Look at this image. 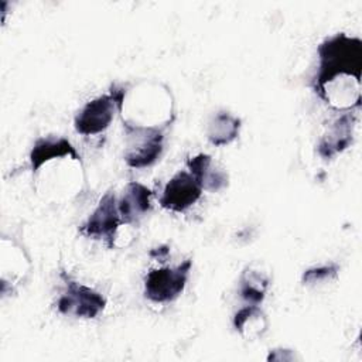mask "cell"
Masks as SVG:
<instances>
[{
	"mask_svg": "<svg viewBox=\"0 0 362 362\" xmlns=\"http://www.w3.org/2000/svg\"><path fill=\"white\" fill-rule=\"evenodd\" d=\"M65 290L57 300V308L64 315L75 318H96L106 308V298L95 288L78 283L65 273H61Z\"/></svg>",
	"mask_w": 362,
	"mask_h": 362,
	"instance_id": "277c9868",
	"label": "cell"
},
{
	"mask_svg": "<svg viewBox=\"0 0 362 362\" xmlns=\"http://www.w3.org/2000/svg\"><path fill=\"white\" fill-rule=\"evenodd\" d=\"M153 192L144 184L130 181L117 197V208L124 223L139 222L151 208Z\"/></svg>",
	"mask_w": 362,
	"mask_h": 362,
	"instance_id": "7c38bea8",
	"label": "cell"
},
{
	"mask_svg": "<svg viewBox=\"0 0 362 362\" xmlns=\"http://www.w3.org/2000/svg\"><path fill=\"white\" fill-rule=\"evenodd\" d=\"M202 192L192 174L188 170H182L174 174L165 184L160 197V205L167 211L181 214L197 204Z\"/></svg>",
	"mask_w": 362,
	"mask_h": 362,
	"instance_id": "9c48e42d",
	"label": "cell"
},
{
	"mask_svg": "<svg viewBox=\"0 0 362 362\" xmlns=\"http://www.w3.org/2000/svg\"><path fill=\"white\" fill-rule=\"evenodd\" d=\"M123 223L124 222L117 208V197L115 192L107 191L99 199L96 208L88 216L79 230L88 238L106 240L107 246L112 247L115 238Z\"/></svg>",
	"mask_w": 362,
	"mask_h": 362,
	"instance_id": "8992f818",
	"label": "cell"
},
{
	"mask_svg": "<svg viewBox=\"0 0 362 362\" xmlns=\"http://www.w3.org/2000/svg\"><path fill=\"white\" fill-rule=\"evenodd\" d=\"M269 281L270 279L264 272L247 267L240 276L239 293L249 304H260L266 297Z\"/></svg>",
	"mask_w": 362,
	"mask_h": 362,
	"instance_id": "2e32d148",
	"label": "cell"
},
{
	"mask_svg": "<svg viewBox=\"0 0 362 362\" xmlns=\"http://www.w3.org/2000/svg\"><path fill=\"white\" fill-rule=\"evenodd\" d=\"M109 92L116 99L124 129L164 130L174 120V96L161 82L144 79L113 85Z\"/></svg>",
	"mask_w": 362,
	"mask_h": 362,
	"instance_id": "7a4b0ae2",
	"label": "cell"
},
{
	"mask_svg": "<svg viewBox=\"0 0 362 362\" xmlns=\"http://www.w3.org/2000/svg\"><path fill=\"white\" fill-rule=\"evenodd\" d=\"M318 74L315 85H320L331 78L352 75L361 78L362 74V41L358 37H351L338 33L325 38L318 45Z\"/></svg>",
	"mask_w": 362,
	"mask_h": 362,
	"instance_id": "3957f363",
	"label": "cell"
},
{
	"mask_svg": "<svg viewBox=\"0 0 362 362\" xmlns=\"http://www.w3.org/2000/svg\"><path fill=\"white\" fill-rule=\"evenodd\" d=\"M117 113V103L109 92L86 102L74 119L75 130L82 136H96L103 133Z\"/></svg>",
	"mask_w": 362,
	"mask_h": 362,
	"instance_id": "ba28073f",
	"label": "cell"
},
{
	"mask_svg": "<svg viewBox=\"0 0 362 362\" xmlns=\"http://www.w3.org/2000/svg\"><path fill=\"white\" fill-rule=\"evenodd\" d=\"M187 167L202 191L218 192L228 185V174L214 163V158L209 154L199 153L189 157Z\"/></svg>",
	"mask_w": 362,
	"mask_h": 362,
	"instance_id": "4fadbf2b",
	"label": "cell"
},
{
	"mask_svg": "<svg viewBox=\"0 0 362 362\" xmlns=\"http://www.w3.org/2000/svg\"><path fill=\"white\" fill-rule=\"evenodd\" d=\"M338 276V266L337 264H322V266H314L307 269L303 273V283L307 286H315L325 281H329L332 279H337Z\"/></svg>",
	"mask_w": 362,
	"mask_h": 362,
	"instance_id": "e0dca14e",
	"label": "cell"
},
{
	"mask_svg": "<svg viewBox=\"0 0 362 362\" xmlns=\"http://www.w3.org/2000/svg\"><path fill=\"white\" fill-rule=\"evenodd\" d=\"M34 188L51 202H68L76 198L85 185L81 156L64 137H41L30 151Z\"/></svg>",
	"mask_w": 362,
	"mask_h": 362,
	"instance_id": "6da1fadb",
	"label": "cell"
},
{
	"mask_svg": "<svg viewBox=\"0 0 362 362\" xmlns=\"http://www.w3.org/2000/svg\"><path fill=\"white\" fill-rule=\"evenodd\" d=\"M192 262L188 259L174 267L151 269L144 277V296L156 304L171 303L184 291Z\"/></svg>",
	"mask_w": 362,
	"mask_h": 362,
	"instance_id": "5b68a950",
	"label": "cell"
},
{
	"mask_svg": "<svg viewBox=\"0 0 362 362\" xmlns=\"http://www.w3.org/2000/svg\"><path fill=\"white\" fill-rule=\"evenodd\" d=\"M355 119L351 113H344L337 117L321 136L317 151L324 160H329L342 153L352 143Z\"/></svg>",
	"mask_w": 362,
	"mask_h": 362,
	"instance_id": "8fae6325",
	"label": "cell"
},
{
	"mask_svg": "<svg viewBox=\"0 0 362 362\" xmlns=\"http://www.w3.org/2000/svg\"><path fill=\"white\" fill-rule=\"evenodd\" d=\"M126 148L123 158L132 168H147L153 165L164 150V130H133L126 129Z\"/></svg>",
	"mask_w": 362,
	"mask_h": 362,
	"instance_id": "52a82bcc",
	"label": "cell"
},
{
	"mask_svg": "<svg viewBox=\"0 0 362 362\" xmlns=\"http://www.w3.org/2000/svg\"><path fill=\"white\" fill-rule=\"evenodd\" d=\"M267 317L259 304H247L233 315V328L247 341L260 338L267 331Z\"/></svg>",
	"mask_w": 362,
	"mask_h": 362,
	"instance_id": "5bb4252c",
	"label": "cell"
},
{
	"mask_svg": "<svg viewBox=\"0 0 362 362\" xmlns=\"http://www.w3.org/2000/svg\"><path fill=\"white\" fill-rule=\"evenodd\" d=\"M31 270L30 257L20 243L6 236L1 238L0 249V280L1 293L18 286Z\"/></svg>",
	"mask_w": 362,
	"mask_h": 362,
	"instance_id": "30bf717a",
	"label": "cell"
},
{
	"mask_svg": "<svg viewBox=\"0 0 362 362\" xmlns=\"http://www.w3.org/2000/svg\"><path fill=\"white\" fill-rule=\"evenodd\" d=\"M240 123V119L229 112H216L206 126V137L209 143L214 146L230 144L239 136Z\"/></svg>",
	"mask_w": 362,
	"mask_h": 362,
	"instance_id": "9a60e30c",
	"label": "cell"
}]
</instances>
